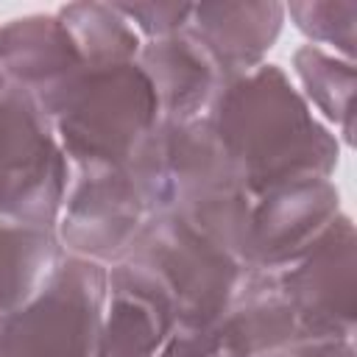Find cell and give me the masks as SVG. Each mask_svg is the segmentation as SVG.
I'll return each instance as SVG.
<instances>
[{
    "label": "cell",
    "mask_w": 357,
    "mask_h": 357,
    "mask_svg": "<svg viewBox=\"0 0 357 357\" xmlns=\"http://www.w3.org/2000/svg\"><path fill=\"white\" fill-rule=\"evenodd\" d=\"M206 120L254 198L287 181L332 178L340 165V139L273 61L226 81Z\"/></svg>",
    "instance_id": "obj_1"
},
{
    "label": "cell",
    "mask_w": 357,
    "mask_h": 357,
    "mask_svg": "<svg viewBox=\"0 0 357 357\" xmlns=\"http://www.w3.org/2000/svg\"><path fill=\"white\" fill-rule=\"evenodd\" d=\"M245 276V265L170 212L153 215L128 251L106 268L112 296H126L162 324L215 326Z\"/></svg>",
    "instance_id": "obj_2"
},
{
    "label": "cell",
    "mask_w": 357,
    "mask_h": 357,
    "mask_svg": "<svg viewBox=\"0 0 357 357\" xmlns=\"http://www.w3.org/2000/svg\"><path fill=\"white\" fill-rule=\"evenodd\" d=\"M39 106L53 123L73 178L123 167L162 126L153 86L137 61L84 67Z\"/></svg>",
    "instance_id": "obj_3"
},
{
    "label": "cell",
    "mask_w": 357,
    "mask_h": 357,
    "mask_svg": "<svg viewBox=\"0 0 357 357\" xmlns=\"http://www.w3.org/2000/svg\"><path fill=\"white\" fill-rule=\"evenodd\" d=\"M162 212H167V173L159 126L123 167L73 178L53 231L67 257L109 268Z\"/></svg>",
    "instance_id": "obj_4"
},
{
    "label": "cell",
    "mask_w": 357,
    "mask_h": 357,
    "mask_svg": "<svg viewBox=\"0 0 357 357\" xmlns=\"http://www.w3.org/2000/svg\"><path fill=\"white\" fill-rule=\"evenodd\" d=\"M162 148L167 212L240 259L254 195L212 123H162Z\"/></svg>",
    "instance_id": "obj_5"
},
{
    "label": "cell",
    "mask_w": 357,
    "mask_h": 357,
    "mask_svg": "<svg viewBox=\"0 0 357 357\" xmlns=\"http://www.w3.org/2000/svg\"><path fill=\"white\" fill-rule=\"evenodd\" d=\"M70 162L39 100L8 84L0 98V220L56 229Z\"/></svg>",
    "instance_id": "obj_6"
},
{
    "label": "cell",
    "mask_w": 357,
    "mask_h": 357,
    "mask_svg": "<svg viewBox=\"0 0 357 357\" xmlns=\"http://www.w3.org/2000/svg\"><path fill=\"white\" fill-rule=\"evenodd\" d=\"M106 298V268L64 254L45 290L0 324V357H95Z\"/></svg>",
    "instance_id": "obj_7"
},
{
    "label": "cell",
    "mask_w": 357,
    "mask_h": 357,
    "mask_svg": "<svg viewBox=\"0 0 357 357\" xmlns=\"http://www.w3.org/2000/svg\"><path fill=\"white\" fill-rule=\"evenodd\" d=\"M304 337L357 332V231L346 212L293 265L276 273Z\"/></svg>",
    "instance_id": "obj_8"
},
{
    "label": "cell",
    "mask_w": 357,
    "mask_h": 357,
    "mask_svg": "<svg viewBox=\"0 0 357 357\" xmlns=\"http://www.w3.org/2000/svg\"><path fill=\"white\" fill-rule=\"evenodd\" d=\"M343 212L335 178H298L265 190L251 204L243 265L279 273L304 257Z\"/></svg>",
    "instance_id": "obj_9"
},
{
    "label": "cell",
    "mask_w": 357,
    "mask_h": 357,
    "mask_svg": "<svg viewBox=\"0 0 357 357\" xmlns=\"http://www.w3.org/2000/svg\"><path fill=\"white\" fill-rule=\"evenodd\" d=\"M284 3H192L187 22L190 39L206 53L220 81L240 78L268 61L282 36Z\"/></svg>",
    "instance_id": "obj_10"
},
{
    "label": "cell",
    "mask_w": 357,
    "mask_h": 357,
    "mask_svg": "<svg viewBox=\"0 0 357 357\" xmlns=\"http://www.w3.org/2000/svg\"><path fill=\"white\" fill-rule=\"evenodd\" d=\"M84 67L56 11L20 14L0 25V70L11 86L33 95L39 103Z\"/></svg>",
    "instance_id": "obj_11"
},
{
    "label": "cell",
    "mask_w": 357,
    "mask_h": 357,
    "mask_svg": "<svg viewBox=\"0 0 357 357\" xmlns=\"http://www.w3.org/2000/svg\"><path fill=\"white\" fill-rule=\"evenodd\" d=\"M301 337L276 273L245 268L234 301L218 321V357H287Z\"/></svg>",
    "instance_id": "obj_12"
},
{
    "label": "cell",
    "mask_w": 357,
    "mask_h": 357,
    "mask_svg": "<svg viewBox=\"0 0 357 357\" xmlns=\"http://www.w3.org/2000/svg\"><path fill=\"white\" fill-rule=\"evenodd\" d=\"M137 64L153 86L162 123H192L206 117L223 86L218 70L187 31L142 42Z\"/></svg>",
    "instance_id": "obj_13"
},
{
    "label": "cell",
    "mask_w": 357,
    "mask_h": 357,
    "mask_svg": "<svg viewBox=\"0 0 357 357\" xmlns=\"http://www.w3.org/2000/svg\"><path fill=\"white\" fill-rule=\"evenodd\" d=\"M61 259L64 248L53 229L0 220V324L45 290Z\"/></svg>",
    "instance_id": "obj_14"
},
{
    "label": "cell",
    "mask_w": 357,
    "mask_h": 357,
    "mask_svg": "<svg viewBox=\"0 0 357 357\" xmlns=\"http://www.w3.org/2000/svg\"><path fill=\"white\" fill-rule=\"evenodd\" d=\"M293 84L310 109L335 131L343 148H354V89L357 61L315 45H301L290 56Z\"/></svg>",
    "instance_id": "obj_15"
},
{
    "label": "cell",
    "mask_w": 357,
    "mask_h": 357,
    "mask_svg": "<svg viewBox=\"0 0 357 357\" xmlns=\"http://www.w3.org/2000/svg\"><path fill=\"white\" fill-rule=\"evenodd\" d=\"M56 14L61 17L86 67H112V64L137 61L142 50V39L114 3H67L59 6Z\"/></svg>",
    "instance_id": "obj_16"
},
{
    "label": "cell",
    "mask_w": 357,
    "mask_h": 357,
    "mask_svg": "<svg viewBox=\"0 0 357 357\" xmlns=\"http://www.w3.org/2000/svg\"><path fill=\"white\" fill-rule=\"evenodd\" d=\"M284 17L307 45L357 59V0H296L284 3Z\"/></svg>",
    "instance_id": "obj_17"
},
{
    "label": "cell",
    "mask_w": 357,
    "mask_h": 357,
    "mask_svg": "<svg viewBox=\"0 0 357 357\" xmlns=\"http://www.w3.org/2000/svg\"><path fill=\"white\" fill-rule=\"evenodd\" d=\"M162 337L165 329L151 310L109 293L95 357H153Z\"/></svg>",
    "instance_id": "obj_18"
},
{
    "label": "cell",
    "mask_w": 357,
    "mask_h": 357,
    "mask_svg": "<svg viewBox=\"0 0 357 357\" xmlns=\"http://www.w3.org/2000/svg\"><path fill=\"white\" fill-rule=\"evenodd\" d=\"M142 42L176 36L187 28L192 3H114Z\"/></svg>",
    "instance_id": "obj_19"
},
{
    "label": "cell",
    "mask_w": 357,
    "mask_h": 357,
    "mask_svg": "<svg viewBox=\"0 0 357 357\" xmlns=\"http://www.w3.org/2000/svg\"><path fill=\"white\" fill-rule=\"evenodd\" d=\"M153 357H218V324L173 326L170 332H165Z\"/></svg>",
    "instance_id": "obj_20"
},
{
    "label": "cell",
    "mask_w": 357,
    "mask_h": 357,
    "mask_svg": "<svg viewBox=\"0 0 357 357\" xmlns=\"http://www.w3.org/2000/svg\"><path fill=\"white\" fill-rule=\"evenodd\" d=\"M287 357H357L354 337H301Z\"/></svg>",
    "instance_id": "obj_21"
},
{
    "label": "cell",
    "mask_w": 357,
    "mask_h": 357,
    "mask_svg": "<svg viewBox=\"0 0 357 357\" xmlns=\"http://www.w3.org/2000/svg\"><path fill=\"white\" fill-rule=\"evenodd\" d=\"M6 89H8V81H6V75H3V70H0V98L6 95Z\"/></svg>",
    "instance_id": "obj_22"
}]
</instances>
